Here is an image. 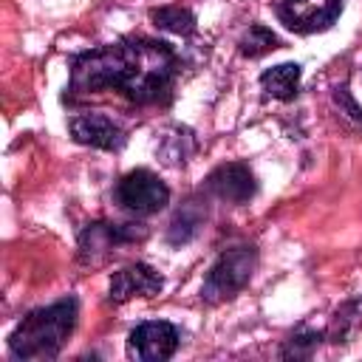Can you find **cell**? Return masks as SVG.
Listing matches in <instances>:
<instances>
[{"label":"cell","instance_id":"obj_7","mask_svg":"<svg viewBox=\"0 0 362 362\" xmlns=\"http://www.w3.org/2000/svg\"><path fill=\"white\" fill-rule=\"evenodd\" d=\"M342 11V0H280L277 17L297 34H317L334 25Z\"/></svg>","mask_w":362,"mask_h":362},{"label":"cell","instance_id":"obj_17","mask_svg":"<svg viewBox=\"0 0 362 362\" xmlns=\"http://www.w3.org/2000/svg\"><path fill=\"white\" fill-rule=\"evenodd\" d=\"M277 48V37H274V31L272 28H266V25H260V23H255L246 34H243V40H240V54L243 57H263V54H269V51H274Z\"/></svg>","mask_w":362,"mask_h":362},{"label":"cell","instance_id":"obj_12","mask_svg":"<svg viewBox=\"0 0 362 362\" xmlns=\"http://www.w3.org/2000/svg\"><path fill=\"white\" fill-rule=\"evenodd\" d=\"M300 76H303V68L297 62H280L274 68H266L260 74V88L272 96V99H280V102H288L297 96L300 90Z\"/></svg>","mask_w":362,"mask_h":362},{"label":"cell","instance_id":"obj_15","mask_svg":"<svg viewBox=\"0 0 362 362\" xmlns=\"http://www.w3.org/2000/svg\"><path fill=\"white\" fill-rule=\"evenodd\" d=\"M192 150H195V136H192L187 127H173V130L161 139V144H158V156H161L167 164H173V167L187 164V158L192 156Z\"/></svg>","mask_w":362,"mask_h":362},{"label":"cell","instance_id":"obj_6","mask_svg":"<svg viewBox=\"0 0 362 362\" xmlns=\"http://www.w3.org/2000/svg\"><path fill=\"white\" fill-rule=\"evenodd\" d=\"M181 345V334L167 320H147L136 325L127 337V356L139 362H161L170 359Z\"/></svg>","mask_w":362,"mask_h":362},{"label":"cell","instance_id":"obj_5","mask_svg":"<svg viewBox=\"0 0 362 362\" xmlns=\"http://www.w3.org/2000/svg\"><path fill=\"white\" fill-rule=\"evenodd\" d=\"M144 235H147V229L141 223H107V221L88 223L79 232V260L102 263L107 255H113V249L141 240Z\"/></svg>","mask_w":362,"mask_h":362},{"label":"cell","instance_id":"obj_11","mask_svg":"<svg viewBox=\"0 0 362 362\" xmlns=\"http://www.w3.org/2000/svg\"><path fill=\"white\" fill-rule=\"evenodd\" d=\"M204 221H206V206H204L201 201H195V198L184 201V204L178 206V212L173 215L170 226H167V243H173V246L189 243V240L201 232Z\"/></svg>","mask_w":362,"mask_h":362},{"label":"cell","instance_id":"obj_13","mask_svg":"<svg viewBox=\"0 0 362 362\" xmlns=\"http://www.w3.org/2000/svg\"><path fill=\"white\" fill-rule=\"evenodd\" d=\"M359 325H362V300H348L334 311V317L325 328V339L334 342V345L348 342L356 334Z\"/></svg>","mask_w":362,"mask_h":362},{"label":"cell","instance_id":"obj_2","mask_svg":"<svg viewBox=\"0 0 362 362\" xmlns=\"http://www.w3.org/2000/svg\"><path fill=\"white\" fill-rule=\"evenodd\" d=\"M79 317V305L74 297L57 300L45 308H37L31 314H25L17 328L8 334V354L11 359L20 362H42V359H54L65 339L74 334Z\"/></svg>","mask_w":362,"mask_h":362},{"label":"cell","instance_id":"obj_14","mask_svg":"<svg viewBox=\"0 0 362 362\" xmlns=\"http://www.w3.org/2000/svg\"><path fill=\"white\" fill-rule=\"evenodd\" d=\"M150 17H153V23L158 28H164L170 34H184L187 37V34L195 31V14L187 6H181V3H170V6L153 8Z\"/></svg>","mask_w":362,"mask_h":362},{"label":"cell","instance_id":"obj_4","mask_svg":"<svg viewBox=\"0 0 362 362\" xmlns=\"http://www.w3.org/2000/svg\"><path fill=\"white\" fill-rule=\"evenodd\" d=\"M113 198L133 215H156L170 204V187L150 170H130L119 178Z\"/></svg>","mask_w":362,"mask_h":362},{"label":"cell","instance_id":"obj_18","mask_svg":"<svg viewBox=\"0 0 362 362\" xmlns=\"http://www.w3.org/2000/svg\"><path fill=\"white\" fill-rule=\"evenodd\" d=\"M334 99L339 102V107H348V110H351V113H348L351 119H356V122L362 124V107H359V105H356V102L351 99V93H348V88H337V93H334Z\"/></svg>","mask_w":362,"mask_h":362},{"label":"cell","instance_id":"obj_1","mask_svg":"<svg viewBox=\"0 0 362 362\" xmlns=\"http://www.w3.org/2000/svg\"><path fill=\"white\" fill-rule=\"evenodd\" d=\"M178 76L175 51L150 37H127L93 51H82L71 62L68 96H93L119 90L136 105H164Z\"/></svg>","mask_w":362,"mask_h":362},{"label":"cell","instance_id":"obj_8","mask_svg":"<svg viewBox=\"0 0 362 362\" xmlns=\"http://www.w3.org/2000/svg\"><path fill=\"white\" fill-rule=\"evenodd\" d=\"M204 189L209 195H215L218 201H226V204H249L257 192V181H255V173L249 170V164L229 161V164L215 167L206 175Z\"/></svg>","mask_w":362,"mask_h":362},{"label":"cell","instance_id":"obj_16","mask_svg":"<svg viewBox=\"0 0 362 362\" xmlns=\"http://www.w3.org/2000/svg\"><path fill=\"white\" fill-rule=\"evenodd\" d=\"M325 339V331H317V328H308V325H300L280 348V356H294V359H308L320 342Z\"/></svg>","mask_w":362,"mask_h":362},{"label":"cell","instance_id":"obj_10","mask_svg":"<svg viewBox=\"0 0 362 362\" xmlns=\"http://www.w3.org/2000/svg\"><path fill=\"white\" fill-rule=\"evenodd\" d=\"M68 130L74 141L96 150H122L124 144V130L105 113H79L68 122Z\"/></svg>","mask_w":362,"mask_h":362},{"label":"cell","instance_id":"obj_9","mask_svg":"<svg viewBox=\"0 0 362 362\" xmlns=\"http://www.w3.org/2000/svg\"><path fill=\"white\" fill-rule=\"evenodd\" d=\"M164 286V277L147 266V263H133V266H124L119 269L113 277H110V288H107V300L122 305L133 297H156Z\"/></svg>","mask_w":362,"mask_h":362},{"label":"cell","instance_id":"obj_3","mask_svg":"<svg viewBox=\"0 0 362 362\" xmlns=\"http://www.w3.org/2000/svg\"><path fill=\"white\" fill-rule=\"evenodd\" d=\"M257 269V249L255 246H232L226 249L206 272L204 286H201V300L204 303H223L235 297L238 291L246 288Z\"/></svg>","mask_w":362,"mask_h":362}]
</instances>
